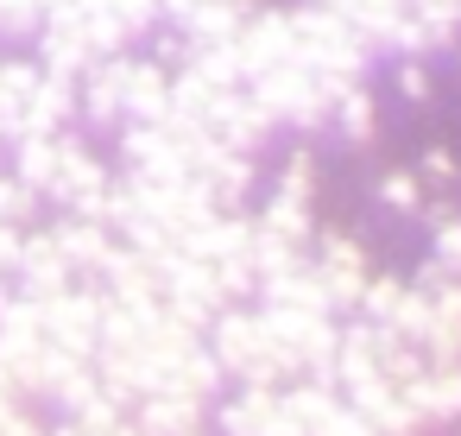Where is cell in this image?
Segmentation results:
<instances>
[{"instance_id": "obj_1", "label": "cell", "mask_w": 461, "mask_h": 436, "mask_svg": "<svg viewBox=\"0 0 461 436\" xmlns=\"http://www.w3.org/2000/svg\"><path fill=\"white\" fill-rule=\"evenodd\" d=\"M291 39H297L303 64H310L316 77L341 83V89H354V83L366 77V64H373V51L354 39V26H348L341 14H322V7H297V14H291Z\"/></svg>"}, {"instance_id": "obj_2", "label": "cell", "mask_w": 461, "mask_h": 436, "mask_svg": "<svg viewBox=\"0 0 461 436\" xmlns=\"http://www.w3.org/2000/svg\"><path fill=\"white\" fill-rule=\"evenodd\" d=\"M221 360L234 373H247L253 386H272V379L297 373L291 348L266 329V316H221Z\"/></svg>"}, {"instance_id": "obj_3", "label": "cell", "mask_w": 461, "mask_h": 436, "mask_svg": "<svg viewBox=\"0 0 461 436\" xmlns=\"http://www.w3.org/2000/svg\"><path fill=\"white\" fill-rule=\"evenodd\" d=\"M316 272H322V285H329V304H335V310H354V304H360V291H366V278H373V266H366L360 241H348V234H322Z\"/></svg>"}, {"instance_id": "obj_4", "label": "cell", "mask_w": 461, "mask_h": 436, "mask_svg": "<svg viewBox=\"0 0 461 436\" xmlns=\"http://www.w3.org/2000/svg\"><path fill=\"white\" fill-rule=\"evenodd\" d=\"M341 398L379 430V436H411L417 430V411L404 404V392L385 379V373H373V379H354V386H341Z\"/></svg>"}, {"instance_id": "obj_5", "label": "cell", "mask_w": 461, "mask_h": 436, "mask_svg": "<svg viewBox=\"0 0 461 436\" xmlns=\"http://www.w3.org/2000/svg\"><path fill=\"white\" fill-rule=\"evenodd\" d=\"M228 436H303L291 398H278L272 386H253L240 404H228Z\"/></svg>"}, {"instance_id": "obj_6", "label": "cell", "mask_w": 461, "mask_h": 436, "mask_svg": "<svg viewBox=\"0 0 461 436\" xmlns=\"http://www.w3.org/2000/svg\"><path fill=\"white\" fill-rule=\"evenodd\" d=\"M404 404L417 411V423H455L461 417V367H423L411 386H404Z\"/></svg>"}, {"instance_id": "obj_7", "label": "cell", "mask_w": 461, "mask_h": 436, "mask_svg": "<svg viewBox=\"0 0 461 436\" xmlns=\"http://www.w3.org/2000/svg\"><path fill=\"white\" fill-rule=\"evenodd\" d=\"M266 304H272V310H310V316H335V304H329V285H322L316 259H297V266L272 272V278H266Z\"/></svg>"}, {"instance_id": "obj_8", "label": "cell", "mask_w": 461, "mask_h": 436, "mask_svg": "<svg viewBox=\"0 0 461 436\" xmlns=\"http://www.w3.org/2000/svg\"><path fill=\"white\" fill-rule=\"evenodd\" d=\"M423 297H429V341H423V360L461 367V278H448L442 291H423Z\"/></svg>"}, {"instance_id": "obj_9", "label": "cell", "mask_w": 461, "mask_h": 436, "mask_svg": "<svg viewBox=\"0 0 461 436\" xmlns=\"http://www.w3.org/2000/svg\"><path fill=\"white\" fill-rule=\"evenodd\" d=\"M335 133L348 140V146H373V133H379V108H373V95L354 83V89H341V102H335Z\"/></svg>"}, {"instance_id": "obj_10", "label": "cell", "mask_w": 461, "mask_h": 436, "mask_svg": "<svg viewBox=\"0 0 461 436\" xmlns=\"http://www.w3.org/2000/svg\"><path fill=\"white\" fill-rule=\"evenodd\" d=\"M404 291H411L404 278H392V272H373V278H366V291H360V304H354V310H360V322H379V329H385V322L398 316Z\"/></svg>"}, {"instance_id": "obj_11", "label": "cell", "mask_w": 461, "mask_h": 436, "mask_svg": "<svg viewBox=\"0 0 461 436\" xmlns=\"http://www.w3.org/2000/svg\"><path fill=\"white\" fill-rule=\"evenodd\" d=\"M259 228H272V234H285V241H297V247H303V241H310V203L278 190V196L266 203V222H259Z\"/></svg>"}, {"instance_id": "obj_12", "label": "cell", "mask_w": 461, "mask_h": 436, "mask_svg": "<svg viewBox=\"0 0 461 436\" xmlns=\"http://www.w3.org/2000/svg\"><path fill=\"white\" fill-rule=\"evenodd\" d=\"M373 196H379L392 215H423V177H417V171H385Z\"/></svg>"}, {"instance_id": "obj_13", "label": "cell", "mask_w": 461, "mask_h": 436, "mask_svg": "<svg viewBox=\"0 0 461 436\" xmlns=\"http://www.w3.org/2000/svg\"><path fill=\"white\" fill-rule=\"evenodd\" d=\"M385 329H392L398 341H411V348H423V341H429V297H423V291L411 285V291H404V304H398V316H392Z\"/></svg>"}, {"instance_id": "obj_14", "label": "cell", "mask_w": 461, "mask_h": 436, "mask_svg": "<svg viewBox=\"0 0 461 436\" xmlns=\"http://www.w3.org/2000/svg\"><path fill=\"white\" fill-rule=\"evenodd\" d=\"M429 259H436L448 278H461V215L442 222V228H429Z\"/></svg>"}, {"instance_id": "obj_15", "label": "cell", "mask_w": 461, "mask_h": 436, "mask_svg": "<svg viewBox=\"0 0 461 436\" xmlns=\"http://www.w3.org/2000/svg\"><path fill=\"white\" fill-rule=\"evenodd\" d=\"M392 77H398V95H404V102H429V70H423V58H398Z\"/></svg>"}, {"instance_id": "obj_16", "label": "cell", "mask_w": 461, "mask_h": 436, "mask_svg": "<svg viewBox=\"0 0 461 436\" xmlns=\"http://www.w3.org/2000/svg\"><path fill=\"white\" fill-rule=\"evenodd\" d=\"M310 184H316V165H310V152H297V159L285 165V184H278V190H285V196H303V203H310Z\"/></svg>"}, {"instance_id": "obj_17", "label": "cell", "mask_w": 461, "mask_h": 436, "mask_svg": "<svg viewBox=\"0 0 461 436\" xmlns=\"http://www.w3.org/2000/svg\"><path fill=\"white\" fill-rule=\"evenodd\" d=\"M417 177H423V184H455L461 171H455V159H448V152L436 146V152H423V165H417Z\"/></svg>"}, {"instance_id": "obj_18", "label": "cell", "mask_w": 461, "mask_h": 436, "mask_svg": "<svg viewBox=\"0 0 461 436\" xmlns=\"http://www.w3.org/2000/svg\"><path fill=\"white\" fill-rule=\"evenodd\" d=\"M310 7H322V14H341V7H348V0H310Z\"/></svg>"}, {"instance_id": "obj_19", "label": "cell", "mask_w": 461, "mask_h": 436, "mask_svg": "<svg viewBox=\"0 0 461 436\" xmlns=\"http://www.w3.org/2000/svg\"><path fill=\"white\" fill-rule=\"evenodd\" d=\"M455 70H461V45H455Z\"/></svg>"}]
</instances>
